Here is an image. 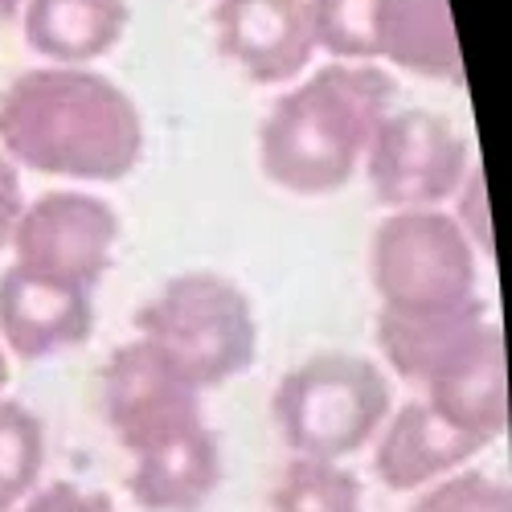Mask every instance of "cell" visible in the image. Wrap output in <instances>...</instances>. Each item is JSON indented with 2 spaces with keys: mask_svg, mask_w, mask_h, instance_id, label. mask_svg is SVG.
Segmentation results:
<instances>
[{
  "mask_svg": "<svg viewBox=\"0 0 512 512\" xmlns=\"http://www.w3.org/2000/svg\"><path fill=\"white\" fill-rule=\"evenodd\" d=\"M103 414L132 459L205 426L201 390L140 336L119 345L103 365Z\"/></svg>",
  "mask_w": 512,
  "mask_h": 512,
  "instance_id": "obj_7",
  "label": "cell"
},
{
  "mask_svg": "<svg viewBox=\"0 0 512 512\" xmlns=\"http://www.w3.org/2000/svg\"><path fill=\"white\" fill-rule=\"evenodd\" d=\"M480 451L484 447L455 431L435 406L406 402L381 422L373 439V467L390 492H422L463 472L467 459H476Z\"/></svg>",
  "mask_w": 512,
  "mask_h": 512,
  "instance_id": "obj_11",
  "label": "cell"
},
{
  "mask_svg": "<svg viewBox=\"0 0 512 512\" xmlns=\"http://www.w3.org/2000/svg\"><path fill=\"white\" fill-rule=\"evenodd\" d=\"M21 5H25V0H0V21L17 17V13H21Z\"/></svg>",
  "mask_w": 512,
  "mask_h": 512,
  "instance_id": "obj_24",
  "label": "cell"
},
{
  "mask_svg": "<svg viewBox=\"0 0 512 512\" xmlns=\"http://www.w3.org/2000/svg\"><path fill=\"white\" fill-rule=\"evenodd\" d=\"M0 152L62 181H123L144 156V119L87 66H41L0 91Z\"/></svg>",
  "mask_w": 512,
  "mask_h": 512,
  "instance_id": "obj_1",
  "label": "cell"
},
{
  "mask_svg": "<svg viewBox=\"0 0 512 512\" xmlns=\"http://www.w3.org/2000/svg\"><path fill=\"white\" fill-rule=\"evenodd\" d=\"M472 168V148L459 127L426 107H394L365 152L369 185L390 209H439Z\"/></svg>",
  "mask_w": 512,
  "mask_h": 512,
  "instance_id": "obj_6",
  "label": "cell"
},
{
  "mask_svg": "<svg viewBox=\"0 0 512 512\" xmlns=\"http://www.w3.org/2000/svg\"><path fill=\"white\" fill-rule=\"evenodd\" d=\"M17 512H115V504L78 484H46L33 488V496Z\"/></svg>",
  "mask_w": 512,
  "mask_h": 512,
  "instance_id": "obj_21",
  "label": "cell"
},
{
  "mask_svg": "<svg viewBox=\"0 0 512 512\" xmlns=\"http://www.w3.org/2000/svg\"><path fill=\"white\" fill-rule=\"evenodd\" d=\"M136 336L156 345L205 394L250 369L259 320L234 279L189 271L168 279L136 312Z\"/></svg>",
  "mask_w": 512,
  "mask_h": 512,
  "instance_id": "obj_3",
  "label": "cell"
},
{
  "mask_svg": "<svg viewBox=\"0 0 512 512\" xmlns=\"http://www.w3.org/2000/svg\"><path fill=\"white\" fill-rule=\"evenodd\" d=\"M115 242H119L115 209L103 197L78 189H54L21 205V218L9 238L21 267L78 283L87 291L103 283Z\"/></svg>",
  "mask_w": 512,
  "mask_h": 512,
  "instance_id": "obj_8",
  "label": "cell"
},
{
  "mask_svg": "<svg viewBox=\"0 0 512 512\" xmlns=\"http://www.w3.org/2000/svg\"><path fill=\"white\" fill-rule=\"evenodd\" d=\"M218 480H222V451H218V435L205 422L201 431L177 443L136 455L127 492L148 512H197L213 496Z\"/></svg>",
  "mask_w": 512,
  "mask_h": 512,
  "instance_id": "obj_16",
  "label": "cell"
},
{
  "mask_svg": "<svg viewBox=\"0 0 512 512\" xmlns=\"http://www.w3.org/2000/svg\"><path fill=\"white\" fill-rule=\"evenodd\" d=\"M410 512H512V496L508 484L463 467V472L422 488Z\"/></svg>",
  "mask_w": 512,
  "mask_h": 512,
  "instance_id": "obj_20",
  "label": "cell"
},
{
  "mask_svg": "<svg viewBox=\"0 0 512 512\" xmlns=\"http://www.w3.org/2000/svg\"><path fill=\"white\" fill-rule=\"evenodd\" d=\"M394 78L373 62H328L291 87L259 127L263 173L300 197L345 189L394 111Z\"/></svg>",
  "mask_w": 512,
  "mask_h": 512,
  "instance_id": "obj_2",
  "label": "cell"
},
{
  "mask_svg": "<svg viewBox=\"0 0 512 512\" xmlns=\"http://www.w3.org/2000/svg\"><path fill=\"white\" fill-rule=\"evenodd\" d=\"M271 410L291 455L340 463L377 439L394 394L369 357L316 353L283 373Z\"/></svg>",
  "mask_w": 512,
  "mask_h": 512,
  "instance_id": "obj_4",
  "label": "cell"
},
{
  "mask_svg": "<svg viewBox=\"0 0 512 512\" xmlns=\"http://www.w3.org/2000/svg\"><path fill=\"white\" fill-rule=\"evenodd\" d=\"M95 291L13 263L0 275V345L21 361L82 349L95 332Z\"/></svg>",
  "mask_w": 512,
  "mask_h": 512,
  "instance_id": "obj_9",
  "label": "cell"
},
{
  "mask_svg": "<svg viewBox=\"0 0 512 512\" xmlns=\"http://www.w3.org/2000/svg\"><path fill=\"white\" fill-rule=\"evenodd\" d=\"M492 324L488 304L463 300L447 308H381L377 312V345L390 369L414 386L439 377L459 353H467Z\"/></svg>",
  "mask_w": 512,
  "mask_h": 512,
  "instance_id": "obj_12",
  "label": "cell"
},
{
  "mask_svg": "<svg viewBox=\"0 0 512 512\" xmlns=\"http://www.w3.org/2000/svg\"><path fill=\"white\" fill-rule=\"evenodd\" d=\"M316 50L332 62L377 66V0H308Z\"/></svg>",
  "mask_w": 512,
  "mask_h": 512,
  "instance_id": "obj_19",
  "label": "cell"
},
{
  "mask_svg": "<svg viewBox=\"0 0 512 512\" xmlns=\"http://www.w3.org/2000/svg\"><path fill=\"white\" fill-rule=\"evenodd\" d=\"M426 406H435L455 431L488 447L508 435V361L504 332L492 320L467 353H459L439 377L426 381Z\"/></svg>",
  "mask_w": 512,
  "mask_h": 512,
  "instance_id": "obj_13",
  "label": "cell"
},
{
  "mask_svg": "<svg viewBox=\"0 0 512 512\" xmlns=\"http://www.w3.org/2000/svg\"><path fill=\"white\" fill-rule=\"evenodd\" d=\"M46 467V426L25 406L0 394V512H17Z\"/></svg>",
  "mask_w": 512,
  "mask_h": 512,
  "instance_id": "obj_17",
  "label": "cell"
},
{
  "mask_svg": "<svg viewBox=\"0 0 512 512\" xmlns=\"http://www.w3.org/2000/svg\"><path fill=\"white\" fill-rule=\"evenodd\" d=\"M5 381H9V353L0 345V394H5Z\"/></svg>",
  "mask_w": 512,
  "mask_h": 512,
  "instance_id": "obj_25",
  "label": "cell"
},
{
  "mask_svg": "<svg viewBox=\"0 0 512 512\" xmlns=\"http://www.w3.org/2000/svg\"><path fill=\"white\" fill-rule=\"evenodd\" d=\"M132 21V0H25L29 50L54 66H87L111 54Z\"/></svg>",
  "mask_w": 512,
  "mask_h": 512,
  "instance_id": "obj_14",
  "label": "cell"
},
{
  "mask_svg": "<svg viewBox=\"0 0 512 512\" xmlns=\"http://www.w3.org/2000/svg\"><path fill=\"white\" fill-rule=\"evenodd\" d=\"M213 33L222 58L263 87L295 82L316 54L308 0H218Z\"/></svg>",
  "mask_w": 512,
  "mask_h": 512,
  "instance_id": "obj_10",
  "label": "cell"
},
{
  "mask_svg": "<svg viewBox=\"0 0 512 512\" xmlns=\"http://www.w3.org/2000/svg\"><path fill=\"white\" fill-rule=\"evenodd\" d=\"M21 177H17V164L0 152V250L9 246L13 238V226L21 218Z\"/></svg>",
  "mask_w": 512,
  "mask_h": 512,
  "instance_id": "obj_23",
  "label": "cell"
},
{
  "mask_svg": "<svg viewBox=\"0 0 512 512\" xmlns=\"http://www.w3.org/2000/svg\"><path fill=\"white\" fill-rule=\"evenodd\" d=\"M369 271L381 308H447L476 300V246L443 209H390L373 234Z\"/></svg>",
  "mask_w": 512,
  "mask_h": 512,
  "instance_id": "obj_5",
  "label": "cell"
},
{
  "mask_svg": "<svg viewBox=\"0 0 512 512\" xmlns=\"http://www.w3.org/2000/svg\"><path fill=\"white\" fill-rule=\"evenodd\" d=\"M377 62L459 87L467 70L447 0H377Z\"/></svg>",
  "mask_w": 512,
  "mask_h": 512,
  "instance_id": "obj_15",
  "label": "cell"
},
{
  "mask_svg": "<svg viewBox=\"0 0 512 512\" xmlns=\"http://www.w3.org/2000/svg\"><path fill=\"white\" fill-rule=\"evenodd\" d=\"M275 512H365V492L345 463L295 455L275 488Z\"/></svg>",
  "mask_w": 512,
  "mask_h": 512,
  "instance_id": "obj_18",
  "label": "cell"
},
{
  "mask_svg": "<svg viewBox=\"0 0 512 512\" xmlns=\"http://www.w3.org/2000/svg\"><path fill=\"white\" fill-rule=\"evenodd\" d=\"M455 197H459V213H455L459 230L472 238L476 250H492V234H488V197H484L480 168H472V173H467V181L459 185Z\"/></svg>",
  "mask_w": 512,
  "mask_h": 512,
  "instance_id": "obj_22",
  "label": "cell"
}]
</instances>
